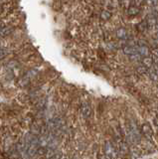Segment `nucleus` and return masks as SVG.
<instances>
[{
  "label": "nucleus",
  "mask_w": 158,
  "mask_h": 159,
  "mask_svg": "<svg viewBox=\"0 0 158 159\" xmlns=\"http://www.w3.org/2000/svg\"><path fill=\"white\" fill-rule=\"evenodd\" d=\"M12 31H13V27H11V26H5L1 30V31H0V39H3V38L7 37L9 34L12 33Z\"/></svg>",
  "instance_id": "4"
},
{
  "label": "nucleus",
  "mask_w": 158,
  "mask_h": 159,
  "mask_svg": "<svg viewBox=\"0 0 158 159\" xmlns=\"http://www.w3.org/2000/svg\"><path fill=\"white\" fill-rule=\"evenodd\" d=\"M154 121H155V123H156V125L158 126V117H156V118L154 119Z\"/></svg>",
  "instance_id": "12"
},
{
  "label": "nucleus",
  "mask_w": 158,
  "mask_h": 159,
  "mask_svg": "<svg viewBox=\"0 0 158 159\" xmlns=\"http://www.w3.org/2000/svg\"><path fill=\"white\" fill-rule=\"evenodd\" d=\"M73 159H82V158H81V157H79L78 155H75V156L73 157Z\"/></svg>",
  "instance_id": "11"
},
{
  "label": "nucleus",
  "mask_w": 158,
  "mask_h": 159,
  "mask_svg": "<svg viewBox=\"0 0 158 159\" xmlns=\"http://www.w3.org/2000/svg\"><path fill=\"white\" fill-rule=\"evenodd\" d=\"M8 55H9V50L7 48L3 47V48L0 49V60L4 59L6 56H8Z\"/></svg>",
  "instance_id": "5"
},
{
  "label": "nucleus",
  "mask_w": 158,
  "mask_h": 159,
  "mask_svg": "<svg viewBox=\"0 0 158 159\" xmlns=\"http://www.w3.org/2000/svg\"><path fill=\"white\" fill-rule=\"evenodd\" d=\"M4 46H2V44H1V42H0V49H1V48H3Z\"/></svg>",
  "instance_id": "14"
},
{
  "label": "nucleus",
  "mask_w": 158,
  "mask_h": 159,
  "mask_svg": "<svg viewBox=\"0 0 158 159\" xmlns=\"http://www.w3.org/2000/svg\"><path fill=\"white\" fill-rule=\"evenodd\" d=\"M105 154L107 158L111 159H115L118 156L117 149L111 141H106L105 144Z\"/></svg>",
  "instance_id": "1"
},
{
  "label": "nucleus",
  "mask_w": 158,
  "mask_h": 159,
  "mask_svg": "<svg viewBox=\"0 0 158 159\" xmlns=\"http://www.w3.org/2000/svg\"><path fill=\"white\" fill-rule=\"evenodd\" d=\"M143 63H144V66L150 67L152 65V60L150 58H144V60H143Z\"/></svg>",
  "instance_id": "6"
},
{
  "label": "nucleus",
  "mask_w": 158,
  "mask_h": 159,
  "mask_svg": "<svg viewBox=\"0 0 158 159\" xmlns=\"http://www.w3.org/2000/svg\"><path fill=\"white\" fill-rule=\"evenodd\" d=\"M135 1H137V2H138V4H140V3L143 1V0H135Z\"/></svg>",
  "instance_id": "13"
},
{
  "label": "nucleus",
  "mask_w": 158,
  "mask_h": 159,
  "mask_svg": "<svg viewBox=\"0 0 158 159\" xmlns=\"http://www.w3.org/2000/svg\"><path fill=\"white\" fill-rule=\"evenodd\" d=\"M6 26V25L5 24H4V22H2V21H0V31H1V30L4 28V27H5Z\"/></svg>",
  "instance_id": "9"
},
{
  "label": "nucleus",
  "mask_w": 158,
  "mask_h": 159,
  "mask_svg": "<svg viewBox=\"0 0 158 159\" xmlns=\"http://www.w3.org/2000/svg\"><path fill=\"white\" fill-rule=\"evenodd\" d=\"M97 159H108V158L106 156V154H105V155H98Z\"/></svg>",
  "instance_id": "10"
},
{
  "label": "nucleus",
  "mask_w": 158,
  "mask_h": 159,
  "mask_svg": "<svg viewBox=\"0 0 158 159\" xmlns=\"http://www.w3.org/2000/svg\"><path fill=\"white\" fill-rule=\"evenodd\" d=\"M141 131L143 133V135L147 139H149V140H152L153 139V130H152V127L150 126V124L143 123L141 126Z\"/></svg>",
  "instance_id": "2"
},
{
  "label": "nucleus",
  "mask_w": 158,
  "mask_h": 159,
  "mask_svg": "<svg viewBox=\"0 0 158 159\" xmlns=\"http://www.w3.org/2000/svg\"><path fill=\"white\" fill-rule=\"evenodd\" d=\"M4 11H5V6L3 4H0V15H1Z\"/></svg>",
  "instance_id": "8"
},
{
  "label": "nucleus",
  "mask_w": 158,
  "mask_h": 159,
  "mask_svg": "<svg viewBox=\"0 0 158 159\" xmlns=\"http://www.w3.org/2000/svg\"><path fill=\"white\" fill-rule=\"evenodd\" d=\"M151 53H152L153 56H154L155 58H157V59H158V48L153 49L152 51H151Z\"/></svg>",
  "instance_id": "7"
},
{
  "label": "nucleus",
  "mask_w": 158,
  "mask_h": 159,
  "mask_svg": "<svg viewBox=\"0 0 158 159\" xmlns=\"http://www.w3.org/2000/svg\"><path fill=\"white\" fill-rule=\"evenodd\" d=\"M81 113H82L83 117H85V118H88V117L91 116V114H92V108H91L90 103L84 102L82 104V106H81Z\"/></svg>",
  "instance_id": "3"
}]
</instances>
